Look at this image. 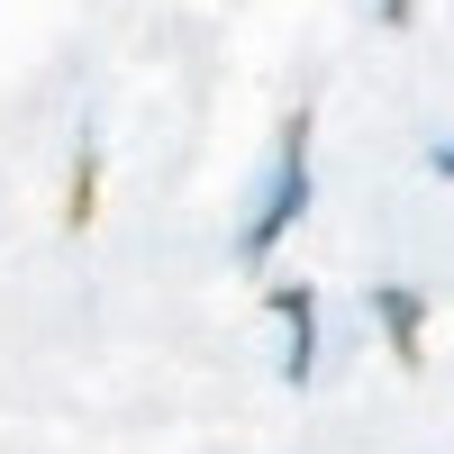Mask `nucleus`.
<instances>
[{
    "label": "nucleus",
    "mask_w": 454,
    "mask_h": 454,
    "mask_svg": "<svg viewBox=\"0 0 454 454\" xmlns=\"http://www.w3.org/2000/svg\"><path fill=\"white\" fill-rule=\"evenodd\" d=\"M300 209H309V119L282 128V164H273V192H263V209H254V227H246V263L273 254L291 227H300Z\"/></svg>",
    "instance_id": "f257e3e1"
},
{
    "label": "nucleus",
    "mask_w": 454,
    "mask_h": 454,
    "mask_svg": "<svg viewBox=\"0 0 454 454\" xmlns=\"http://www.w3.org/2000/svg\"><path fill=\"white\" fill-rule=\"evenodd\" d=\"M273 309H282V327H291V355H282V372H291V382H309V364H318V309H309V291H282Z\"/></svg>",
    "instance_id": "f03ea898"
},
{
    "label": "nucleus",
    "mask_w": 454,
    "mask_h": 454,
    "mask_svg": "<svg viewBox=\"0 0 454 454\" xmlns=\"http://www.w3.org/2000/svg\"><path fill=\"white\" fill-rule=\"evenodd\" d=\"M372 318L391 327V346H400V355H419V327H427V309H419V291H400V282H382V291H372Z\"/></svg>",
    "instance_id": "7ed1b4c3"
},
{
    "label": "nucleus",
    "mask_w": 454,
    "mask_h": 454,
    "mask_svg": "<svg viewBox=\"0 0 454 454\" xmlns=\"http://www.w3.org/2000/svg\"><path fill=\"white\" fill-rule=\"evenodd\" d=\"M427 164H436V173H445V182H454V137H445V145H436V155H427Z\"/></svg>",
    "instance_id": "20e7f679"
},
{
    "label": "nucleus",
    "mask_w": 454,
    "mask_h": 454,
    "mask_svg": "<svg viewBox=\"0 0 454 454\" xmlns=\"http://www.w3.org/2000/svg\"><path fill=\"white\" fill-rule=\"evenodd\" d=\"M409 10H419V0H382V19H391V27H400V19H409Z\"/></svg>",
    "instance_id": "39448f33"
}]
</instances>
